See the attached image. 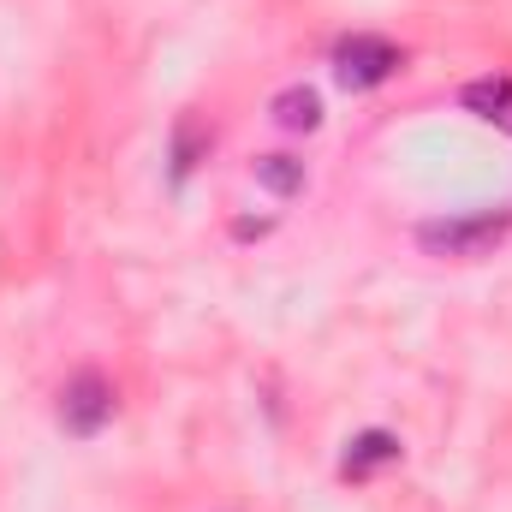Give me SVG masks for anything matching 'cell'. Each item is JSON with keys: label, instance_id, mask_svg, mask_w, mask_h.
Listing matches in <instances>:
<instances>
[{"label": "cell", "instance_id": "obj_1", "mask_svg": "<svg viewBox=\"0 0 512 512\" xmlns=\"http://www.w3.org/2000/svg\"><path fill=\"white\" fill-rule=\"evenodd\" d=\"M399 72V48L387 36H370V30H352L334 42V78L346 90H382L387 78Z\"/></svg>", "mask_w": 512, "mask_h": 512}, {"label": "cell", "instance_id": "obj_2", "mask_svg": "<svg viewBox=\"0 0 512 512\" xmlns=\"http://www.w3.org/2000/svg\"><path fill=\"white\" fill-rule=\"evenodd\" d=\"M114 382L102 376V370H78L72 382L60 387V429L66 435H78V441H90V435H102L108 423H114Z\"/></svg>", "mask_w": 512, "mask_h": 512}, {"label": "cell", "instance_id": "obj_3", "mask_svg": "<svg viewBox=\"0 0 512 512\" xmlns=\"http://www.w3.org/2000/svg\"><path fill=\"white\" fill-rule=\"evenodd\" d=\"M512 227V215H471V221H429L417 239L429 245V251H447V256H477V251H489L501 233Z\"/></svg>", "mask_w": 512, "mask_h": 512}, {"label": "cell", "instance_id": "obj_4", "mask_svg": "<svg viewBox=\"0 0 512 512\" xmlns=\"http://www.w3.org/2000/svg\"><path fill=\"white\" fill-rule=\"evenodd\" d=\"M399 435L393 429H364V435H352L346 441V453H340V477H352V483H364V477H376L387 465H399Z\"/></svg>", "mask_w": 512, "mask_h": 512}, {"label": "cell", "instance_id": "obj_5", "mask_svg": "<svg viewBox=\"0 0 512 512\" xmlns=\"http://www.w3.org/2000/svg\"><path fill=\"white\" fill-rule=\"evenodd\" d=\"M459 108L512 131V78H501V72H495V78H471V84L459 90Z\"/></svg>", "mask_w": 512, "mask_h": 512}, {"label": "cell", "instance_id": "obj_6", "mask_svg": "<svg viewBox=\"0 0 512 512\" xmlns=\"http://www.w3.org/2000/svg\"><path fill=\"white\" fill-rule=\"evenodd\" d=\"M268 114H274L280 131H316L322 126V96H316L310 84H286V90L268 102Z\"/></svg>", "mask_w": 512, "mask_h": 512}, {"label": "cell", "instance_id": "obj_7", "mask_svg": "<svg viewBox=\"0 0 512 512\" xmlns=\"http://www.w3.org/2000/svg\"><path fill=\"white\" fill-rule=\"evenodd\" d=\"M251 173L268 197H298V191H304V161H298V155H256Z\"/></svg>", "mask_w": 512, "mask_h": 512}, {"label": "cell", "instance_id": "obj_8", "mask_svg": "<svg viewBox=\"0 0 512 512\" xmlns=\"http://www.w3.org/2000/svg\"><path fill=\"white\" fill-rule=\"evenodd\" d=\"M197 149H209V137L197 131V120H179L173 126V179H185L197 167Z\"/></svg>", "mask_w": 512, "mask_h": 512}]
</instances>
